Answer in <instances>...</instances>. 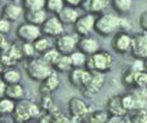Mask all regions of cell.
<instances>
[{"instance_id": "obj_1", "label": "cell", "mask_w": 147, "mask_h": 123, "mask_svg": "<svg viewBox=\"0 0 147 123\" xmlns=\"http://www.w3.org/2000/svg\"><path fill=\"white\" fill-rule=\"evenodd\" d=\"M105 82H106L105 73L87 70L82 85L79 90L86 98H92L94 95H97L102 90Z\"/></svg>"}, {"instance_id": "obj_2", "label": "cell", "mask_w": 147, "mask_h": 123, "mask_svg": "<svg viewBox=\"0 0 147 123\" xmlns=\"http://www.w3.org/2000/svg\"><path fill=\"white\" fill-rule=\"evenodd\" d=\"M121 20H122V18L116 14L103 13L95 19L94 30L99 35L107 37L111 34H114L120 28Z\"/></svg>"}, {"instance_id": "obj_3", "label": "cell", "mask_w": 147, "mask_h": 123, "mask_svg": "<svg viewBox=\"0 0 147 123\" xmlns=\"http://www.w3.org/2000/svg\"><path fill=\"white\" fill-rule=\"evenodd\" d=\"M114 64L113 55L107 50H98L86 59L85 67L87 70L107 73L112 69Z\"/></svg>"}, {"instance_id": "obj_4", "label": "cell", "mask_w": 147, "mask_h": 123, "mask_svg": "<svg viewBox=\"0 0 147 123\" xmlns=\"http://www.w3.org/2000/svg\"><path fill=\"white\" fill-rule=\"evenodd\" d=\"M39 105L28 100H22L17 102L13 112L11 113L12 120L16 122L29 121L33 118H37L41 114Z\"/></svg>"}, {"instance_id": "obj_5", "label": "cell", "mask_w": 147, "mask_h": 123, "mask_svg": "<svg viewBox=\"0 0 147 123\" xmlns=\"http://www.w3.org/2000/svg\"><path fill=\"white\" fill-rule=\"evenodd\" d=\"M25 70L32 80L40 82L52 73V67L43 57H32L28 59Z\"/></svg>"}, {"instance_id": "obj_6", "label": "cell", "mask_w": 147, "mask_h": 123, "mask_svg": "<svg viewBox=\"0 0 147 123\" xmlns=\"http://www.w3.org/2000/svg\"><path fill=\"white\" fill-rule=\"evenodd\" d=\"M111 47L116 53H131V36L126 31H119L114 33L111 39Z\"/></svg>"}, {"instance_id": "obj_7", "label": "cell", "mask_w": 147, "mask_h": 123, "mask_svg": "<svg viewBox=\"0 0 147 123\" xmlns=\"http://www.w3.org/2000/svg\"><path fill=\"white\" fill-rule=\"evenodd\" d=\"M131 54L134 58L144 59L147 57V32L142 31L131 36Z\"/></svg>"}, {"instance_id": "obj_8", "label": "cell", "mask_w": 147, "mask_h": 123, "mask_svg": "<svg viewBox=\"0 0 147 123\" xmlns=\"http://www.w3.org/2000/svg\"><path fill=\"white\" fill-rule=\"evenodd\" d=\"M16 34L20 42L23 43H33L41 35V29L31 23L20 24L16 30Z\"/></svg>"}, {"instance_id": "obj_9", "label": "cell", "mask_w": 147, "mask_h": 123, "mask_svg": "<svg viewBox=\"0 0 147 123\" xmlns=\"http://www.w3.org/2000/svg\"><path fill=\"white\" fill-rule=\"evenodd\" d=\"M95 18L94 14L87 13L82 16H79L74 22V31L77 34L82 36H89L92 31L94 29Z\"/></svg>"}, {"instance_id": "obj_10", "label": "cell", "mask_w": 147, "mask_h": 123, "mask_svg": "<svg viewBox=\"0 0 147 123\" xmlns=\"http://www.w3.org/2000/svg\"><path fill=\"white\" fill-rule=\"evenodd\" d=\"M68 111L71 118L81 120L89 114V107L83 99L72 97L68 102Z\"/></svg>"}, {"instance_id": "obj_11", "label": "cell", "mask_w": 147, "mask_h": 123, "mask_svg": "<svg viewBox=\"0 0 147 123\" xmlns=\"http://www.w3.org/2000/svg\"><path fill=\"white\" fill-rule=\"evenodd\" d=\"M41 32L49 37H57L63 32V23L57 17H50L41 25Z\"/></svg>"}, {"instance_id": "obj_12", "label": "cell", "mask_w": 147, "mask_h": 123, "mask_svg": "<svg viewBox=\"0 0 147 123\" xmlns=\"http://www.w3.org/2000/svg\"><path fill=\"white\" fill-rule=\"evenodd\" d=\"M56 49L62 55L69 56L77 49V40L69 34H61L57 37Z\"/></svg>"}, {"instance_id": "obj_13", "label": "cell", "mask_w": 147, "mask_h": 123, "mask_svg": "<svg viewBox=\"0 0 147 123\" xmlns=\"http://www.w3.org/2000/svg\"><path fill=\"white\" fill-rule=\"evenodd\" d=\"M106 110L110 117H124L128 114V111L123 105L120 95L109 97L106 103Z\"/></svg>"}, {"instance_id": "obj_14", "label": "cell", "mask_w": 147, "mask_h": 123, "mask_svg": "<svg viewBox=\"0 0 147 123\" xmlns=\"http://www.w3.org/2000/svg\"><path fill=\"white\" fill-rule=\"evenodd\" d=\"M77 49L86 56H91L100 49L98 41L90 36H82L77 40Z\"/></svg>"}, {"instance_id": "obj_15", "label": "cell", "mask_w": 147, "mask_h": 123, "mask_svg": "<svg viewBox=\"0 0 147 123\" xmlns=\"http://www.w3.org/2000/svg\"><path fill=\"white\" fill-rule=\"evenodd\" d=\"M58 85H59V80H58L57 74L52 72L42 82H40L39 93L42 95H51L57 90Z\"/></svg>"}, {"instance_id": "obj_16", "label": "cell", "mask_w": 147, "mask_h": 123, "mask_svg": "<svg viewBox=\"0 0 147 123\" xmlns=\"http://www.w3.org/2000/svg\"><path fill=\"white\" fill-rule=\"evenodd\" d=\"M107 5V0H82V7L87 13L100 14L106 9Z\"/></svg>"}, {"instance_id": "obj_17", "label": "cell", "mask_w": 147, "mask_h": 123, "mask_svg": "<svg viewBox=\"0 0 147 123\" xmlns=\"http://www.w3.org/2000/svg\"><path fill=\"white\" fill-rule=\"evenodd\" d=\"M24 19L26 20V22L39 26V25L43 24V22L47 20V13H45V10L44 8H41V9L25 10Z\"/></svg>"}, {"instance_id": "obj_18", "label": "cell", "mask_w": 147, "mask_h": 123, "mask_svg": "<svg viewBox=\"0 0 147 123\" xmlns=\"http://www.w3.org/2000/svg\"><path fill=\"white\" fill-rule=\"evenodd\" d=\"M22 13V8L15 4H7L1 9V18L8 22H16Z\"/></svg>"}, {"instance_id": "obj_19", "label": "cell", "mask_w": 147, "mask_h": 123, "mask_svg": "<svg viewBox=\"0 0 147 123\" xmlns=\"http://www.w3.org/2000/svg\"><path fill=\"white\" fill-rule=\"evenodd\" d=\"M57 16L63 24L67 25L74 24V22H76V20L79 17L77 10L73 7L69 6L63 7Z\"/></svg>"}, {"instance_id": "obj_20", "label": "cell", "mask_w": 147, "mask_h": 123, "mask_svg": "<svg viewBox=\"0 0 147 123\" xmlns=\"http://www.w3.org/2000/svg\"><path fill=\"white\" fill-rule=\"evenodd\" d=\"M87 69L84 70L82 68H72L69 71V83L74 88L80 89L82 85L83 80L85 78Z\"/></svg>"}, {"instance_id": "obj_21", "label": "cell", "mask_w": 147, "mask_h": 123, "mask_svg": "<svg viewBox=\"0 0 147 123\" xmlns=\"http://www.w3.org/2000/svg\"><path fill=\"white\" fill-rule=\"evenodd\" d=\"M24 95V89L22 84L13 83V84H7L5 89V94L4 96L7 97L11 100H19Z\"/></svg>"}, {"instance_id": "obj_22", "label": "cell", "mask_w": 147, "mask_h": 123, "mask_svg": "<svg viewBox=\"0 0 147 123\" xmlns=\"http://www.w3.org/2000/svg\"><path fill=\"white\" fill-rule=\"evenodd\" d=\"M52 68L56 71L60 72V73L69 71L71 69H72L70 60H69V57L66 56V55L60 54L56 60H55V62L53 63Z\"/></svg>"}, {"instance_id": "obj_23", "label": "cell", "mask_w": 147, "mask_h": 123, "mask_svg": "<svg viewBox=\"0 0 147 123\" xmlns=\"http://www.w3.org/2000/svg\"><path fill=\"white\" fill-rule=\"evenodd\" d=\"M0 79H1L6 84H13L20 82L22 79V74L19 70L11 69V68H7V69L0 74Z\"/></svg>"}, {"instance_id": "obj_24", "label": "cell", "mask_w": 147, "mask_h": 123, "mask_svg": "<svg viewBox=\"0 0 147 123\" xmlns=\"http://www.w3.org/2000/svg\"><path fill=\"white\" fill-rule=\"evenodd\" d=\"M132 4V0H111L113 9L119 14H126L131 11Z\"/></svg>"}, {"instance_id": "obj_25", "label": "cell", "mask_w": 147, "mask_h": 123, "mask_svg": "<svg viewBox=\"0 0 147 123\" xmlns=\"http://www.w3.org/2000/svg\"><path fill=\"white\" fill-rule=\"evenodd\" d=\"M39 107L42 111H44L45 113H47V114H52L54 112H56L57 110H58V107H57V105L55 104V102L50 95H42Z\"/></svg>"}, {"instance_id": "obj_26", "label": "cell", "mask_w": 147, "mask_h": 123, "mask_svg": "<svg viewBox=\"0 0 147 123\" xmlns=\"http://www.w3.org/2000/svg\"><path fill=\"white\" fill-rule=\"evenodd\" d=\"M88 122L92 123H104V122H108L110 115L107 113L106 109L105 110H95L89 113L87 115Z\"/></svg>"}, {"instance_id": "obj_27", "label": "cell", "mask_w": 147, "mask_h": 123, "mask_svg": "<svg viewBox=\"0 0 147 123\" xmlns=\"http://www.w3.org/2000/svg\"><path fill=\"white\" fill-rule=\"evenodd\" d=\"M69 57L72 68H82L83 66H85L86 59H87L86 55L81 52L80 50L78 49L77 51L75 50L74 52L69 55Z\"/></svg>"}, {"instance_id": "obj_28", "label": "cell", "mask_w": 147, "mask_h": 123, "mask_svg": "<svg viewBox=\"0 0 147 123\" xmlns=\"http://www.w3.org/2000/svg\"><path fill=\"white\" fill-rule=\"evenodd\" d=\"M15 101L6 96L0 97V117L9 115L13 112L15 107Z\"/></svg>"}, {"instance_id": "obj_29", "label": "cell", "mask_w": 147, "mask_h": 123, "mask_svg": "<svg viewBox=\"0 0 147 123\" xmlns=\"http://www.w3.org/2000/svg\"><path fill=\"white\" fill-rule=\"evenodd\" d=\"M129 122H132V123L147 122V110L144 107L131 110V114L129 117Z\"/></svg>"}, {"instance_id": "obj_30", "label": "cell", "mask_w": 147, "mask_h": 123, "mask_svg": "<svg viewBox=\"0 0 147 123\" xmlns=\"http://www.w3.org/2000/svg\"><path fill=\"white\" fill-rule=\"evenodd\" d=\"M64 0H45V8L54 14H58L65 6Z\"/></svg>"}, {"instance_id": "obj_31", "label": "cell", "mask_w": 147, "mask_h": 123, "mask_svg": "<svg viewBox=\"0 0 147 123\" xmlns=\"http://www.w3.org/2000/svg\"><path fill=\"white\" fill-rule=\"evenodd\" d=\"M121 98H122V103L124 107L126 110L129 111H131L137 108V102L135 99V96L132 94V92L127 93V94L121 95Z\"/></svg>"}, {"instance_id": "obj_32", "label": "cell", "mask_w": 147, "mask_h": 123, "mask_svg": "<svg viewBox=\"0 0 147 123\" xmlns=\"http://www.w3.org/2000/svg\"><path fill=\"white\" fill-rule=\"evenodd\" d=\"M33 47H34L35 52L42 53L44 54L47 52V50H49L50 47V43L49 41L45 37H38L37 39L32 43Z\"/></svg>"}, {"instance_id": "obj_33", "label": "cell", "mask_w": 147, "mask_h": 123, "mask_svg": "<svg viewBox=\"0 0 147 123\" xmlns=\"http://www.w3.org/2000/svg\"><path fill=\"white\" fill-rule=\"evenodd\" d=\"M133 87H147V71L142 70L135 72L134 75V86Z\"/></svg>"}, {"instance_id": "obj_34", "label": "cell", "mask_w": 147, "mask_h": 123, "mask_svg": "<svg viewBox=\"0 0 147 123\" xmlns=\"http://www.w3.org/2000/svg\"><path fill=\"white\" fill-rule=\"evenodd\" d=\"M45 0H23V7L25 10L41 9L45 7Z\"/></svg>"}, {"instance_id": "obj_35", "label": "cell", "mask_w": 147, "mask_h": 123, "mask_svg": "<svg viewBox=\"0 0 147 123\" xmlns=\"http://www.w3.org/2000/svg\"><path fill=\"white\" fill-rule=\"evenodd\" d=\"M134 75H135V71H133L131 68L128 69L122 75V83L124 85L128 87H133L134 86Z\"/></svg>"}, {"instance_id": "obj_36", "label": "cell", "mask_w": 147, "mask_h": 123, "mask_svg": "<svg viewBox=\"0 0 147 123\" xmlns=\"http://www.w3.org/2000/svg\"><path fill=\"white\" fill-rule=\"evenodd\" d=\"M59 55H60V53L58 52L57 49H50V50H47L45 53H44V56L42 57H43L45 60L52 67L53 63L55 62V60L57 58V57L59 56Z\"/></svg>"}, {"instance_id": "obj_37", "label": "cell", "mask_w": 147, "mask_h": 123, "mask_svg": "<svg viewBox=\"0 0 147 123\" xmlns=\"http://www.w3.org/2000/svg\"><path fill=\"white\" fill-rule=\"evenodd\" d=\"M22 50H23L25 58L30 59L34 56L35 50H34V47H33L32 43H23L22 42Z\"/></svg>"}, {"instance_id": "obj_38", "label": "cell", "mask_w": 147, "mask_h": 123, "mask_svg": "<svg viewBox=\"0 0 147 123\" xmlns=\"http://www.w3.org/2000/svg\"><path fill=\"white\" fill-rule=\"evenodd\" d=\"M139 25L144 32H147V10L142 11L139 17Z\"/></svg>"}, {"instance_id": "obj_39", "label": "cell", "mask_w": 147, "mask_h": 123, "mask_svg": "<svg viewBox=\"0 0 147 123\" xmlns=\"http://www.w3.org/2000/svg\"><path fill=\"white\" fill-rule=\"evenodd\" d=\"M10 30V22L3 18H0V32L1 33H7Z\"/></svg>"}, {"instance_id": "obj_40", "label": "cell", "mask_w": 147, "mask_h": 123, "mask_svg": "<svg viewBox=\"0 0 147 123\" xmlns=\"http://www.w3.org/2000/svg\"><path fill=\"white\" fill-rule=\"evenodd\" d=\"M8 45L9 44H7V41L5 37V34L0 32V53L3 52V51H5L7 48Z\"/></svg>"}, {"instance_id": "obj_41", "label": "cell", "mask_w": 147, "mask_h": 123, "mask_svg": "<svg viewBox=\"0 0 147 123\" xmlns=\"http://www.w3.org/2000/svg\"><path fill=\"white\" fill-rule=\"evenodd\" d=\"M82 2V0H64V3L67 6L73 7L81 6Z\"/></svg>"}, {"instance_id": "obj_42", "label": "cell", "mask_w": 147, "mask_h": 123, "mask_svg": "<svg viewBox=\"0 0 147 123\" xmlns=\"http://www.w3.org/2000/svg\"><path fill=\"white\" fill-rule=\"evenodd\" d=\"M6 85H7V84H6L5 82H4L1 79H0V97L4 96V94H5Z\"/></svg>"}, {"instance_id": "obj_43", "label": "cell", "mask_w": 147, "mask_h": 123, "mask_svg": "<svg viewBox=\"0 0 147 123\" xmlns=\"http://www.w3.org/2000/svg\"><path fill=\"white\" fill-rule=\"evenodd\" d=\"M5 70H6V67L3 65V63H2V61H1V59H0V74H1Z\"/></svg>"}, {"instance_id": "obj_44", "label": "cell", "mask_w": 147, "mask_h": 123, "mask_svg": "<svg viewBox=\"0 0 147 123\" xmlns=\"http://www.w3.org/2000/svg\"><path fill=\"white\" fill-rule=\"evenodd\" d=\"M144 69H145V70L147 71V57H145V58L144 59Z\"/></svg>"}, {"instance_id": "obj_45", "label": "cell", "mask_w": 147, "mask_h": 123, "mask_svg": "<svg viewBox=\"0 0 147 123\" xmlns=\"http://www.w3.org/2000/svg\"><path fill=\"white\" fill-rule=\"evenodd\" d=\"M0 17H1V9H0Z\"/></svg>"}]
</instances>
